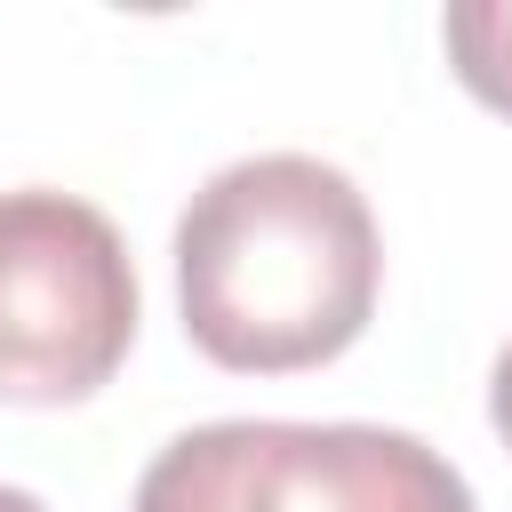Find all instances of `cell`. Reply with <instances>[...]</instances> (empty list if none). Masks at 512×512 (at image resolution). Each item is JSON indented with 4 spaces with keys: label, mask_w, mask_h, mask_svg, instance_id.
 I'll use <instances>...</instances> for the list:
<instances>
[{
    "label": "cell",
    "mask_w": 512,
    "mask_h": 512,
    "mask_svg": "<svg viewBox=\"0 0 512 512\" xmlns=\"http://www.w3.org/2000/svg\"><path fill=\"white\" fill-rule=\"evenodd\" d=\"M384 288L368 192L312 152H248L176 216L184 336L232 376H304L360 344Z\"/></svg>",
    "instance_id": "obj_1"
},
{
    "label": "cell",
    "mask_w": 512,
    "mask_h": 512,
    "mask_svg": "<svg viewBox=\"0 0 512 512\" xmlns=\"http://www.w3.org/2000/svg\"><path fill=\"white\" fill-rule=\"evenodd\" d=\"M128 512H480L464 472L392 424L224 416L176 432Z\"/></svg>",
    "instance_id": "obj_2"
},
{
    "label": "cell",
    "mask_w": 512,
    "mask_h": 512,
    "mask_svg": "<svg viewBox=\"0 0 512 512\" xmlns=\"http://www.w3.org/2000/svg\"><path fill=\"white\" fill-rule=\"evenodd\" d=\"M0 512H48V504H40L32 488H0Z\"/></svg>",
    "instance_id": "obj_6"
},
{
    "label": "cell",
    "mask_w": 512,
    "mask_h": 512,
    "mask_svg": "<svg viewBox=\"0 0 512 512\" xmlns=\"http://www.w3.org/2000/svg\"><path fill=\"white\" fill-rule=\"evenodd\" d=\"M136 264L104 208L24 184L0 192V400L72 408L136 344Z\"/></svg>",
    "instance_id": "obj_3"
},
{
    "label": "cell",
    "mask_w": 512,
    "mask_h": 512,
    "mask_svg": "<svg viewBox=\"0 0 512 512\" xmlns=\"http://www.w3.org/2000/svg\"><path fill=\"white\" fill-rule=\"evenodd\" d=\"M488 424H496V440L512 448V344H504L496 368H488Z\"/></svg>",
    "instance_id": "obj_5"
},
{
    "label": "cell",
    "mask_w": 512,
    "mask_h": 512,
    "mask_svg": "<svg viewBox=\"0 0 512 512\" xmlns=\"http://www.w3.org/2000/svg\"><path fill=\"white\" fill-rule=\"evenodd\" d=\"M440 40H448V64L456 80L512 120V0H456L440 16Z\"/></svg>",
    "instance_id": "obj_4"
}]
</instances>
